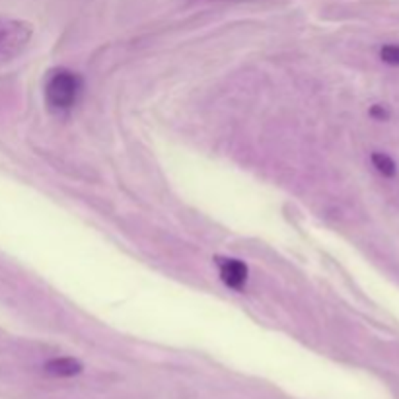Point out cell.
<instances>
[{
	"label": "cell",
	"mask_w": 399,
	"mask_h": 399,
	"mask_svg": "<svg viewBox=\"0 0 399 399\" xmlns=\"http://www.w3.org/2000/svg\"><path fill=\"white\" fill-rule=\"evenodd\" d=\"M372 164L386 178H391L396 173V162L389 158L388 154H384V152H374L372 154Z\"/></svg>",
	"instance_id": "cell-5"
},
{
	"label": "cell",
	"mask_w": 399,
	"mask_h": 399,
	"mask_svg": "<svg viewBox=\"0 0 399 399\" xmlns=\"http://www.w3.org/2000/svg\"><path fill=\"white\" fill-rule=\"evenodd\" d=\"M217 267H219L220 279L228 289L238 290V292L246 289L250 271L244 261L234 260V257H217Z\"/></svg>",
	"instance_id": "cell-3"
},
{
	"label": "cell",
	"mask_w": 399,
	"mask_h": 399,
	"mask_svg": "<svg viewBox=\"0 0 399 399\" xmlns=\"http://www.w3.org/2000/svg\"><path fill=\"white\" fill-rule=\"evenodd\" d=\"M370 115H372L374 119L384 121L389 117V111L386 110L384 105H372V108H370Z\"/></svg>",
	"instance_id": "cell-7"
},
{
	"label": "cell",
	"mask_w": 399,
	"mask_h": 399,
	"mask_svg": "<svg viewBox=\"0 0 399 399\" xmlns=\"http://www.w3.org/2000/svg\"><path fill=\"white\" fill-rule=\"evenodd\" d=\"M82 78L69 69L51 70L45 80V101L55 113H67L80 100Z\"/></svg>",
	"instance_id": "cell-1"
},
{
	"label": "cell",
	"mask_w": 399,
	"mask_h": 399,
	"mask_svg": "<svg viewBox=\"0 0 399 399\" xmlns=\"http://www.w3.org/2000/svg\"><path fill=\"white\" fill-rule=\"evenodd\" d=\"M33 35L31 24L18 18L0 16V60L12 59L28 47Z\"/></svg>",
	"instance_id": "cell-2"
},
{
	"label": "cell",
	"mask_w": 399,
	"mask_h": 399,
	"mask_svg": "<svg viewBox=\"0 0 399 399\" xmlns=\"http://www.w3.org/2000/svg\"><path fill=\"white\" fill-rule=\"evenodd\" d=\"M82 370H84L82 362L72 357H59V359H51L45 362V372L51 376H59V378L76 376Z\"/></svg>",
	"instance_id": "cell-4"
},
{
	"label": "cell",
	"mask_w": 399,
	"mask_h": 399,
	"mask_svg": "<svg viewBox=\"0 0 399 399\" xmlns=\"http://www.w3.org/2000/svg\"><path fill=\"white\" fill-rule=\"evenodd\" d=\"M380 57L388 65H399V45H384L380 51Z\"/></svg>",
	"instance_id": "cell-6"
}]
</instances>
